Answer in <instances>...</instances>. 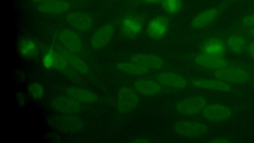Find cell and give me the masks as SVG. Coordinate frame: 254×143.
I'll return each instance as SVG.
<instances>
[{
    "label": "cell",
    "instance_id": "1",
    "mask_svg": "<svg viewBox=\"0 0 254 143\" xmlns=\"http://www.w3.org/2000/svg\"><path fill=\"white\" fill-rule=\"evenodd\" d=\"M119 24L123 35L132 39L136 37L142 32L145 24V18L140 14L127 13L121 18Z\"/></svg>",
    "mask_w": 254,
    "mask_h": 143
},
{
    "label": "cell",
    "instance_id": "2",
    "mask_svg": "<svg viewBox=\"0 0 254 143\" xmlns=\"http://www.w3.org/2000/svg\"><path fill=\"white\" fill-rule=\"evenodd\" d=\"M214 75L217 79L236 84L244 83L250 78V74L246 69L228 66L216 70Z\"/></svg>",
    "mask_w": 254,
    "mask_h": 143
},
{
    "label": "cell",
    "instance_id": "3",
    "mask_svg": "<svg viewBox=\"0 0 254 143\" xmlns=\"http://www.w3.org/2000/svg\"><path fill=\"white\" fill-rule=\"evenodd\" d=\"M225 8L224 5L210 7L195 15L190 21L191 27L195 29L204 28L216 20Z\"/></svg>",
    "mask_w": 254,
    "mask_h": 143
},
{
    "label": "cell",
    "instance_id": "4",
    "mask_svg": "<svg viewBox=\"0 0 254 143\" xmlns=\"http://www.w3.org/2000/svg\"><path fill=\"white\" fill-rule=\"evenodd\" d=\"M170 25V19L164 15H157L151 18L146 27L147 36L154 40L162 39L167 33Z\"/></svg>",
    "mask_w": 254,
    "mask_h": 143
},
{
    "label": "cell",
    "instance_id": "5",
    "mask_svg": "<svg viewBox=\"0 0 254 143\" xmlns=\"http://www.w3.org/2000/svg\"><path fill=\"white\" fill-rule=\"evenodd\" d=\"M139 99L134 90L129 87L121 88L117 95V107L122 113H128L136 108Z\"/></svg>",
    "mask_w": 254,
    "mask_h": 143
},
{
    "label": "cell",
    "instance_id": "6",
    "mask_svg": "<svg viewBox=\"0 0 254 143\" xmlns=\"http://www.w3.org/2000/svg\"><path fill=\"white\" fill-rule=\"evenodd\" d=\"M205 99L200 96H193L180 101L176 106L177 111L185 116L197 114L202 111L206 106Z\"/></svg>",
    "mask_w": 254,
    "mask_h": 143
},
{
    "label": "cell",
    "instance_id": "7",
    "mask_svg": "<svg viewBox=\"0 0 254 143\" xmlns=\"http://www.w3.org/2000/svg\"><path fill=\"white\" fill-rule=\"evenodd\" d=\"M174 130L180 136L188 138H194L205 133L207 130V127L200 122L182 120L178 121L175 124Z\"/></svg>",
    "mask_w": 254,
    "mask_h": 143
},
{
    "label": "cell",
    "instance_id": "8",
    "mask_svg": "<svg viewBox=\"0 0 254 143\" xmlns=\"http://www.w3.org/2000/svg\"><path fill=\"white\" fill-rule=\"evenodd\" d=\"M202 112L205 118L214 122L225 121L232 115L231 110L228 106L218 103L206 106Z\"/></svg>",
    "mask_w": 254,
    "mask_h": 143
},
{
    "label": "cell",
    "instance_id": "9",
    "mask_svg": "<svg viewBox=\"0 0 254 143\" xmlns=\"http://www.w3.org/2000/svg\"><path fill=\"white\" fill-rule=\"evenodd\" d=\"M67 21L70 26L75 29L86 31L91 29L93 25V19L87 12L76 11L69 13Z\"/></svg>",
    "mask_w": 254,
    "mask_h": 143
},
{
    "label": "cell",
    "instance_id": "10",
    "mask_svg": "<svg viewBox=\"0 0 254 143\" xmlns=\"http://www.w3.org/2000/svg\"><path fill=\"white\" fill-rule=\"evenodd\" d=\"M194 62L199 67L209 70H217L227 66L228 62L223 56H212L203 53L194 57Z\"/></svg>",
    "mask_w": 254,
    "mask_h": 143
},
{
    "label": "cell",
    "instance_id": "11",
    "mask_svg": "<svg viewBox=\"0 0 254 143\" xmlns=\"http://www.w3.org/2000/svg\"><path fill=\"white\" fill-rule=\"evenodd\" d=\"M114 34V28L111 24L101 26L93 34L91 45L94 49H100L106 46L112 39Z\"/></svg>",
    "mask_w": 254,
    "mask_h": 143
},
{
    "label": "cell",
    "instance_id": "12",
    "mask_svg": "<svg viewBox=\"0 0 254 143\" xmlns=\"http://www.w3.org/2000/svg\"><path fill=\"white\" fill-rule=\"evenodd\" d=\"M131 62L138 64L148 70H158L162 68L164 62L158 56L148 53H139L132 56Z\"/></svg>",
    "mask_w": 254,
    "mask_h": 143
},
{
    "label": "cell",
    "instance_id": "13",
    "mask_svg": "<svg viewBox=\"0 0 254 143\" xmlns=\"http://www.w3.org/2000/svg\"><path fill=\"white\" fill-rule=\"evenodd\" d=\"M158 82L166 86L176 89H183L188 85V82L183 76L171 72H165L157 76Z\"/></svg>",
    "mask_w": 254,
    "mask_h": 143
},
{
    "label": "cell",
    "instance_id": "14",
    "mask_svg": "<svg viewBox=\"0 0 254 143\" xmlns=\"http://www.w3.org/2000/svg\"><path fill=\"white\" fill-rule=\"evenodd\" d=\"M192 85L198 88L222 92H230L231 86L220 79L197 78L191 80Z\"/></svg>",
    "mask_w": 254,
    "mask_h": 143
},
{
    "label": "cell",
    "instance_id": "15",
    "mask_svg": "<svg viewBox=\"0 0 254 143\" xmlns=\"http://www.w3.org/2000/svg\"><path fill=\"white\" fill-rule=\"evenodd\" d=\"M70 4L66 0H51L37 5L38 9L44 13L61 14L67 11Z\"/></svg>",
    "mask_w": 254,
    "mask_h": 143
},
{
    "label": "cell",
    "instance_id": "16",
    "mask_svg": "<svg viewBox=\"0 0 254 143\" xmlns=\"http://www.w3.org/2000/svg\"><path fill=\"white\" fill-rule=\"evenodd\" d=\"M60 41L70 52L77 53L82 48V42L80 37L73 31L64 29L59 34Z\"/></svg>",
    "mask_w": 254,
    "mask_h": 143
},
{
    "label": "cell",
    "instance_id": "17",
    "mask_svg": "<svg viewBox=\"0 0 254 143\" xmlns=\"http://www.w3.org/2000/svg\"><path fill=\"white\" fill-rule=\"evenodd\" d=\"M51 105L56 110L63 113H74L78 111L80 108L75 99L61 96L53 98Z\"/></svg>",
    "mask_w": 254,
    "mask_h": 143
},
{
    "label": "cell",
    "instance_id": "18",
    "mask_svg": "<svg viewBox=\"0 0 254 143\" xmlns=\"http://www.w3.org/2000/svg\"><path fill=\"white\" fill-rule=\"evenodd\" d=\"M134 87L138 92L147 96L155 95L161 91V86L159 83L149 79L136 80L134 83Z\"/></svg>",
    "mask_w": 254,
    "mask_h": 143
},
{
    "label": "cell",
    "instance_id": "19",
    "mask_svg": "<svg viewBox=\"0 0 254 143\" xmlns=\"http://www.w3.org/2000/svg\"><path fill=\"white\" fill-rule=\"evenodd\" d=\"M226 48V44L221 39L211 38L206 40L201 46L202 53L212 56H223Z\"/></svg>",
    "mask_w": 254,
    "mask_h": 143
},
{
    "label": "cell",
    "instance_id": "20",
    "mask_svg": "<svg viewBox=\"0 0 254 143\" xmlns=\"http://www.w3.org/2000/svg\"><path fill=\"white\" fill-rule=\"evenodd\" d=\"M67 94L77 101L93 103L98 100L97 96L93 92L84 88L70 87L67 89Z\"/></svg>",
    "mask_w": 254,
    "mask_h": 143
},
{
    "label": "cell",
    "instance_id": "21",
    "mask_svg": "<svg viewBox=\"0 0 254 143\" xmlns=\"http://www.w3.org/2000/svg\"><path fill=\"white\" fill-rule=\"evenodd\" d=\"M226 45L232 52L238 54L244 51L246 47V41L242 36L233 34L227 38Z\"/></svg>",
    "mask_w": 254,
    "mask_h": 143
},
{
    "label": "cell",
    "instance_id": "22",
    "mask_svg": "<svg viewBox=\"0 0 254 143\" xmlns=\"http://www.w3.org/2000/svg\"><path fill=\"white\" fill-rule=\"evenodd\" d=\"M117 68L121 72L135 75L143 74L149 71L141 65L133 62H120L117 64Z\"/></svg>",
    "mask_w": 254,
    "mask_h": 143
},
{
    "label": "cell",
    "instance_id": "23",
    "mask_svg": "<svg viewBox=\"0 0 254 143\" xmlns=\"http://www.w3.org/2000/svg\"><path fill=\"white\" fill-rule=\"evenodd\" d=\"M164 11L169 15H176L183 7L182 0H163L160 3Z\"/></svg>",
    "mask_w": 254,
    "mask_h": 143
},
{
    "label": "cell",
    "instance_id": "24",
    "mask_svg": "<svg viewBox=\"0 0 254 143\" xmlns=\"http://www.w3.org/2000/svg\"><path fill=\"white\" fill-rule=\"evenodd\" d=\"M36 49L35 43L31 40H24L19 44V50L22 56L31 55Z\"/></svg>",
    "mask_w": 254,
    "mask_h": 143
},
{
    "label": "cell",
    "instance_id": "25",
    "mask_svg": "<svg viewBox=\"0 0 254 143\" xmlns=\"http://www.w3.org/2000/svg\"><path fill=\"white\" fill-rule=\"evenodd\" d=\"M67 61L71 65L79 72H86L87 71V66L79 58L73 54H67L66 56Z\"/></svg>",
    "mask_w": 254,
    "mask_h": 143
},
{
    "label": "cell",
    "instance_id": "26",
    "mask_svg": "<svg viewBox=\"0 0 254 143\" xmlns=\"http://www.w3.org/2000/svg\"><path fill=\"white\" fill-rule=\"evenodd\" d=\"M30 95L34 99H40L44 95L45 91L43 86L38 83L31 84L28 88Z\"/></svg>",
    "mask_w": 254,
    "mask_h": 143
},
{
    "label": "cell",
    "instance_id": "27",
    "mask_svg": "<svg viewBox=\"0 0 254 143\" xmlns=\"http://www.w3.org/2000/svg\"><path fill=\"white\" fill-rule=\"evenodd\" d=\"M58 55L54 51L50 50L48 51L43 56L42 63L44 67L47 69L54 68Z\"/></svg>",
    "mask_w": 254,
    "mask_h": 143
},
{
    "label": "cell",
    "instance_id": "28",
    "mask_svg": "<svg viewBox=\"0 0 254 143\" xmlns=\"http://www.w3.org/2000/svg\"><path fill=\"white\" fill-rule=\"evenodd\" d=\"M241 23L247 27L254 28V12L244 16Z\"/></svg>",
    "mask_w": 254,
    "mask_h": 143
},
{
    "label": "cell",
    "instance_id": "29",
    "mask_svg": "<svg viewBox=\"0 0 254 143\" xmlns=\"http://www.w3.org/2000/svg\"><path fill=\"white\" fill-rule=\"evenodd\" d=\"M247 51L248 55L254 59V41L250 43L247 47Z\"/></svg>",
    "mask_w": 254,
    "mask_h": 143
},
{
    "label": "cell",
    "instance_id": "30",
    "mask_svg": "<svg viewBox=\"0 0 254 143\" xmlns=\"http://www.w3.org/2000/svg\"><path fill=\"white\" fill-rule=\"evenodd\" d=\"M163 0H136L139 3L143 4H157L160 3Z\"/></svg>",
    "mask_w": 254,
    "mask_h": 143
},
{
    "label": "cell",
    "instance_id": "31",
    "mask_svg": "<svg viewBox=\"0 0 254 143\" xmlns=\"http://www.w3.org/2000/svg\"><path fill=\"white\" fill-rule=\"evenodd\" d=\"M212 143H228L229 141L226 139H216L213 141H211Z\"/></svg>",
    "mask_w": 254,
    "mask_h": 143
},
{
    "label": "cell",
    "instance_id": "32",
    "mask_svg": "<svg viewBox=\"0 0 254 143\" xmlns=\"http://www.w3.org/2000/svg\"><path fill=\"white\" fill-rule=\"evenodd\" d=\"M31 0L32 2L37 4V5H38L39 4L46 2L51 0Z\"/></svg>",
    "mask_w": 254,
    "mask_h": 143
},
{
    "label": "cell",
    "instance_id": "33",
    "mask_svg": "<svg viewBox=\"0 0 254 143\" xmlns=\"http://www.w3.org/2000/svg\"><path fill=\"white\" fill-rule=\"evenodd\" d=\"M134 142H135V143H146V142H149V141H145L144 139H137L136 141H134Z\"/></svg>",
    "mask_w": 254,
    "mask_h": 143
},
{
    "label": "cell",
    "instance_id": "34",
    "mask_svg": "<svg viewBox=\"0 0 254 143\" xmlns=\"http://www.w3.org/2000/svg\"><path fill=\"white\" fill-rule=\"evenodd\" d=\"M249 33L254 38V28H250Z\"/></svg>",
    "mask_w": 254,
    "mask_h": 143
},
{
    "label": "cell",
    "instance_id": "35",
    "mask_svg": "<svg viewBox=\"0 0 254 143\" xmlns=\"http://www.w3.org/2000/svg\"></svg>",
    "mask_w": 254,
    "mask_h": 143
}]
</instances>
